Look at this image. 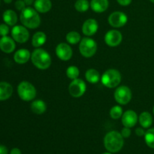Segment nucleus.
<instances>
[{
    "label": "nucleus",
    "mask_w": 154,
    "mask_h": 154,
    "mask_svg": "<svg viewBox=\"0 0 154 154\" xmlns=\"http://www.w3.org/2000/svg\"><path fill=\"white\" fill-rule=\"evenodd\" d=\"M124 140L120 132L111 131L105 135L104 138V145L105 149L110 153H117L123 147Z\"/></svg>",
    "instance_id": "2"
},
{
    "label": "nucleus",
    "mask_w": 154,
    "mask_h": 154,
    "mask_svg": "<svg viewBox=\"0 0 154 154\" xmlns=\"http://www.w3.org/2000/svg\"><path fill=\"white\" fill-rule=\"evenodd\" d=\"M79 51L81 55L86 58H90L95 55L97 51V44L90 37H85L80 42Z\"/></svg>",
    "instance_id": "6"
},
{
    "label": "nucleus",
    "mask_w": 154,
    "mask_h": 154,
    "mask_svg": "<svg viewBox=\"0 0 154 154\" xmlns=\"http://www.w3.org/2000/svg\"><path fill=\"white\" fill-rule=\"evenodd\" d=\"M31 59V54L27 49H20L15 52L14 60L18 64H25Z\"/></svg>",
    "instance_id": "16"
},
{
    "label": "nucleus",
    "mask_w": 154,
    "mask_h": 154,
    "mask_svg": "<svg viewBox=\"0 0 154 154\" xmlns=\"http://www.w3.org/2000/svg\"><path fill=\"white\" fill-rule=\"evenodd\" d=\"M2 18L4 22L8 26H14L17 22V15L16 12L13 10H6L3 13Z\"/></svg>",
    "instance_id": "21"
},
{
    "label": "nucleus",
    "mask_w": 154,
    "mask_h": 154,
    "mask_svg": "<svg viewBox=\"0 0 154 154\" xmlns=\"http://www.w3.org/2000/svg\"><path fill=\"white\" fill-rule=\"evenodd\" d=\"M9 33V27L8 25L6 23L0 24V35L2 37L3 36H7Z\"/></svg>",
    "instance_id": "30"
},
{
    "label": "nucleus",
    "mask_w": 154,
    "mask_h": 154,
    "mask_svg": "<svg viewBox=\"0 0 154 154\" xmlns=\"http://www.w3.org/2000/svg\"><path fill=\"white\" fill-rule=\"evenodd\" d=\"M138 121H139L141 127H143L144 129H147V128L150 127L153 123V117L149 112L144 111V112L141 113L138 117Z\"/></svg>",
    "instance_id": "23"
},
{
    "label": "nucleus",
    "mask_w": 154,
    "mask_h": 154,
    "mask_svg": "<svg viewBox=\"0 0 154 154\" xmlns=\"http://www.w3.org/2000/svg\"><path fill=\"white\" fill-rule=\"evenodd\" d=\"M121 74L118 70L114 69H108L102 75L101 81L105 87L108 88H115L121 82Z\"/></svg>",
    "instance_id": "4"
},
{
    "label": "nucleus",
    "mask_w": 154,
    "mask_h": 154,
    "mask_svg": "<svg viewBox=\"0 0 154 154\" xmlns=\"http://www.w3.org/2000/svg\"><path fill=\"white\" fill-rule=\"evenodd\" d=\"M99 29V24L95 19H88L83 23L82 32L87 37L96 34Z\"/></svg>",
    "instance_id": "14"
},
{
    "label": "nucleus",
    "mask_w": 154,
    "mask_h": 154,
    "mask_svg": "<svg viewBox=\"0 0 154 154\" xmlns=\"http://www.w3.org/2000/svg\"><path fill=\"white\" fill-rule=\"evenodd\" d=\"M13 87L9 83L5 81L0 82V101H5L11 96Z\"/></svg>",
    "instance_id": "18"
},
{
    "label": "nucleus",
    "mask_w": 154,
    "mask_h": 154,
    "mask_svg": "<svg viewBox=\"0 0 154 154\" xmlns=\"http://www.w3.org/2000/svg\"><path fill=\"white\" fill-rule=\"evenodd\" d=\"M23 1L26 5H31L32 4L35 2V0H23Z\"/></svg>",
    "instance_id": "37"
},
{
    "label": "nucleus",
    "mask_w": 154,
    "mask_h": 154,
    "mask_svg": "<svg viewBox=\"0 0 154 154\" xmlns=\"http://www.w3.org/2000/svg\"><path fill=\"white\" fill-rule=\"evenodd\" d=\"M80 75V71L77 66H69L66 69V75L71 80H75L78 78Z\"/></svg>",
    "instance_id": "28"
},
{
    "label": "nucleus",
    "mask_w": 154,
    "mask_h": 154,
    "mask_svg": "<svg viewBox=\"0 0 154 154\" xmlns=\"http://www.w3.org/2000/svg\"><path fill=\"white\" fill-rule=\"evenodd\" d=\"M56 54L62 61H69L73 55L70 45L66 43H60L56 48Z\"/></svg>",
    "instance_id": "12"
},
{
    "label": "nucleus",
    "mask_w": 154,
    "mask_h": 154,
    "mask_svg": "<svg viewBox=\"0 0 154 154\" xmlns=\"http://www.w3.org/2000/svg\"><path fill=\"white\" fill-rule=\"evenodd\" d=\"M26 3L24 2L23 0H17V1L15 2V8H16L17 10L20 11H22L24 8H26Z\"/></svg>",
    "instance_id": "32"
},
{
    "label": "nucleus",
    "mask_w": 154,
    "mask_h": 154,
    "mask_svg": "<svg viewBox=\"0 0 154 154\" xmlns=\"http://www.w3.org/2000/svg\"><path fill=\"white\" fill-rule=\"evenodd\" d=\"M145 143L149 147L154 149V128L149 129L144 135Z\"/></svg>",
    "instance_id": "26"
},
{
    "label": "nucleus",
    "mask_w": 154,
    "mask_h": 154,
    "mask_svg": "<svg viewBox=\"0 0 154 154\" xmlns=\"http://www.w3.org/2000/svg\"><path fill=\"white\" fill-rule=\"evenodd\" d=\"M130 129L131 128L126 127V126H124V127L122 129L120 134H121L122 136L123 137V138H129V137H130L131 133H132V131H131Z\"/></svg>",
    "instance_id": "31"
},
{
    "label": "nucleus",
    "mask_w": 154,
    "mask_h": 154,
    "mask_svg": "<svg viewBox=\"0 0 154 154\" xmlns=\"http://www.w3.org/2000/svg\"><path fill=\"white\" fill-rule=\"evenodd\" d=\"M3 1H4L6 4H10V3H11V2L13 1V0H3Z\"/></svg>",
    "instance_id": "38"
},
{
    "label": "nucleus",
    "mask_w": 154,
    "mask_h": 154,
    "mask_svg": "<svg viewBox=\"0 0 154 154\" xmlns=\"http://www.w3.org/2000/svg\"><path fill=\"white\" fill-rule=\"evenodd\" d=\"M85 78L87 81L90 84H97L101 80L99 72L94 69H90L87 70L85 73Z\"/></svg>",
    "instance_id": "24"
},
{
    "label": "nucleus",
    "mask_w": 154,
    "mask_h": 154,
    "mask_svg": "<svg viewBox=\"0 0 154 154\" xmlns=\"http://www.w3.org/2000/svg\"><path fill=\"white\" fill-rule=\"evenodd\" d=\"M20 20L23 26L31 29L38 28L41 24V18L38 12L31 7H26L21 11Z\"/></svg>",
    "instance_id": "1"
},
{
    "label": "nucleus",
    "mask_w": 154,
    "mask_h": 154,
    "mask_svg": "<svg viewBox=\"0 0 154 154\" xmlns=\"http://www.w3.org/2000/svg\"><path fill=\"white\" fill-rule=\"evenodd\" d=\"M123 114V108L120 105H115L113 106L110 110V116L114 120H118L122 117Z\"/></svg>",
    "instance_id": "29"
},
{
    "label": "nucleus",
    "mask_w": 154,
    "mask_h": 154,
    "mask_svg": "<svg viewBox=\"0 0 154 154\" xmlns=\"http://www.w3.org/2000/svg\"><path fill=\"white\" fill-rule=\"evenodd\" d=\"M123 41V35L120 31L111 29L107 32L105 35V42L109 47H117Z\"/></svg>",
    "instance_id": "11"
},
{
    "label": "nucleus",
    "mask_w": 154,
    "mask_h": 154,
    "mask_svg": "<svg viewBox=\"0 0 154 154\" xmlns=\"http://www.w3.org/2000/svg\"><path fill=\"white\" fill-rule=\"evenodd\" d=\"M90 6V4L88 0H77L75 4V9L78 12H86Z\"/></svg>",
    "instance_id": "27"
},
{
    "label": "nucleus",
    "mask_w": 154,
    "mask_h": 154,
    "mask_svg": "<svg viewBox=\"0 0 154 154\" xmlns=\"http://www.w3.org/2000/svg\"><path fill=\"white\" fill-rule=\"evenodd\" d=\"M32 64L41 70H45L51 66L52 60L48 51L42 48H35L31 54Z\"/></svg>",
    "instance_id": "3"
},
{
    "label": "nucleus",
    "mask_w": 154,
    "mask_h": 154,
    "mask_svg": "<svg viewBox=\"0 0 154 154\" xmlns=\"http://www.w3.org/2000/svg\"><path fill=\"white\" fill-rule=\"evenodd\" d=\"M31 110L35 114H43L47 110V105L43 100H35L31 103Z\"/></svg>",
    "instance_id": "22"
},
{
    "label": "nucleus",
    "mask_w": 154,
    "mask_h": 154,
    "mask_svg": "<svg viewBox=\"0 0 154 154\" xmlns=\"http://www.w3.org/2000/svg\"><path fill=\"white\" fill-rule=\"evenodd\" d=\"M153 114H154V106H153Z\"/></svg>",
    "instance_id": "41"
},
{
    "label": "nucleus",
    "mask_w": 154,
    "mask_h": 154,
    "mask_svg": "<svg viewBox=\"0 0 154 154\" xmlns=\"http://www.w3.org/2000/svg\"><path fill=\"white\" fill-rule=\"evenodd\" d=\"M17 93L23 101L29 102L35 98L37 91L33 84L29 81H24L18 84Z\"/></svg>",
    "instance_id": "5"
},
{
    "label": "nucleus",
    "mask_w": 154,
    "mask_h": 154,
    "mask_svg": "<svg viewBox=\"0 0 154 154\" xmlns=\"http://www.w3.org/2000/svg\"><path fill=\"white\" fill-rule=\"evenodd\" d=\"M34 8L38 13L45 14L51 11L52 2L51 0H35L34 2Z\"/></svg>",
    "instance_id": "19"
},
{
    "label": "nucleus",
    "mask_w": 154,
    "mask_h": 154,
    "mask_svg": "<svg viewBox=\"0 0 154 154\" xmlns=\"http://www.w3.org/2000/svg\"><path fill=\"white\" fill-rule=\"evenodd\" d=\"M90 8L96 13H103L109 6L108 0H91Z\"/></svg>",
    "instance_id": "17"
},
{
    "label": "nucleus",
    "mask_w": 154,
    "mask_h": 154,
    "mask_svg": "<svg viewBox=\"0 0 154 154\" xmlns=\"http://www.w3.org/2000/svg\"><path fill=\"white\" fill-rule=\"evenodd\" d=\"M150 2H153V3H154V0H150Z\"/></svg>",
    "instance_id": "40"
},
{
    "label": "nucleus",
    "mask_w": 154,
    "mask_h": 154,
    "mask_svg": "<svg viewBox=\"0 0 154 154\" xmlns=\"http://www.w3.org/2000/svg\"><path fill=\"white\" fill-rule=\"evenodd\" d=\"M87 90V84L82 79L77 78L72 80L69 86V94L74 98H80L85 93Z\"/></svg>",
    "instance_id": "8"
},
{
    "label": "nucleus",
    "mask_w": 154,
    "mask_h": 154,
    "mask_svg": "<svg viewBox=\"0 0 154 154\" xmlns=\"http://www.w3.org/2000/svg\"><path fill=\"white\" fill-rule=\"evenodd\" d=\"M16 48L15 41L8 36H3L0 38V50L5 54H11Z\"/></svg>",
    "instance_id": "15"
},
{
    "label": "nucleus",
    "mask_w": 154,
    "mask_h": 154,
    "mask_svg": "<svg viewBox=\"0 0 154 154\" xmlns=\"http://www.w3.org/2000/svg\"><path fill=\"white\" fill-rule=\"evenodd\" d=\"M102 154H112V153H110V152H107V153H102Z\"/></svg>",
    "instance_id": "39"
},
{
    "label": "nucleus",
    "mask_w": 154,
    "mask_h": 154,
    "mask_svg": "<svg viewBox=\"0 0 154 154\" xmlns=\"http://www.w3.org/2000/svg\"><path fill=\"white\" fill-rule=\"evenodd\" d=\"M145 131H144V128L143 127H139V128H137L136 129H135V134H136V135H138V136L139 137H142V136H144V135H145Z\"/></svg>",
    "instance_id": "33"
},
{
    "label": "nucleus",
    "mask_w": 154,
    "mask_h": 154,
    "mask_svg": "<svg viewBox=\"0 0 154 154\" xmlns=\"http://www.w3.org/2000/svg\"><path fill=\"white\" fill-rule=\"evenodd\" d=\"M10 154H21V151L19 148H13L11 150Z\"/></svg>",
    "instance_id": "36"
},
{
    "label": "nucleus",
    "mask_w": 154,
    "mask_h": 154,
    "mask_svg": "<svg viewBox=\"0 0 154 154\" xmlns=\"http://www.w3.org/2000/svg\"><path fill=\"white\" fill-rule=\"evenodd\" d=\"M128 17L122 11H114L108 17V23L114 28H120L126 24Z\"/></svg>",
    "instance_id": "10"
},
{
    "label": "nucleus",
    "mask_w": 154,
    "mask_h": 154,
    "mask_svg": "<svg viewBox=\"0 0 154 154\" xmlns=\"http://www.w3.org/2000/svg\"><path fill=\"white\" fill-rule=\"evenodd\" d=\"M47 41V35L44 32L38 31L35 33L32 38V45L35 48H40L45 44Z\"/></svg>",
    "instance_id": "20"
},
{
    "label": "nucleus",
    "mask_w": 154,
    "mask_h": 154,
    "mask_svg": "<svg viewBox=\"0 0 154 154\" xmlns=\"http://www.w3.org/2000/svg\"><path fill=\"white\" fill-rule=\"evenodd\" d=\"M114 96L116 102L122 105H127L132 97V91L127 86H120L117 87Z\"/></svg>",
    "instance_id": "7"
},
{
    "label": "nucleus",
    "mask_w": 154,
    "mask_h": 154,
    "mask_svg": "<svg viewBox=\"0 0 154 154\" xmlns=\"http://www.w3.org/2000/svg\"><path fill=\"white\" fill-rule=\"evenodd\" d=\"M121 120L123 126L132 128L138 123V117L135 111H132V110H128V111L123 112Z\"/></svg>",
    "instance_id": "13"
},
{
    "label": "nucleus",
    "mask_w": 154,
    "mask_h": 154,
    "mask_svg": "<svg viewBox=\"0 0 154 154\" xmlns=\"http://www.w3.org/2000/svg\"><path fill=\"white\" fill-rule=\"evenodd\" d=\"M117 1L122 6H127L132 2V0H117Z\"/></svg>",
    "instance_id": "34"
},
{
    "label": "nucleus",
    "mask_w": 154,
    "mask_h": 154,
    "mask_svg": "<svg viewBox=\"0 0 154 154\" xmlns=\"http://www.w3.org/2000/svg\"><path fill=\"white\" fill-rule=\"evenodd\" d=\"M8 148L5 145H2L0 144V154H8Z\"/></svg>",
    "instance_id": "35"
},
{
    "label": "nucleus",
    "mask_w": 154,
    "mask_h": 154,
    "mask_svg": "<svg viewBox=\"0 0 154 154\" xmlns=\"http://www.w3.org/2000/svg\"><path fill=\"white\" fill-rule=\"evenodd\" d=\"M66 39L67 42L70 45H76L79 43L81 40V37L80 33L75 31H71L67 33L66 36Z\"/></svg>",
    "instance_id": "25"
},
{
    "label": "nucleus",
    "mask_w": 154,
    "mask_h": 154,
    "mask_svg": "<svg viewBox=\"0 0 154 154\" xmlns=\"http://www.w3.org/2000/svg\"><path fill=\"white\" fill-rule=\"evenodd\" d=\"M12 38L17 43H26L29 38V32L26 27L24 26L17 25L11 29Z\"/></svg>",
    "instance_id": "9"
}]
</instances>
